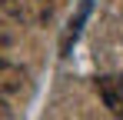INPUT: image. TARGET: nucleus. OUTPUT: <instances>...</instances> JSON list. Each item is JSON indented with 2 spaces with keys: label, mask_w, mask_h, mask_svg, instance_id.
Instances as JSON below:
<instances>
[{
  "label": "nucleus",
  "mask_w": 123,
  "mask_h": 120,
  "mask_svg": "<svg viewBox=\"0 0 123 120\" xmlns=\"http://www.w3.org/2000/svg\"><path fill=\"white\" fill-rule=\"evenodd\" d=\"M53 7H57V0H20V20L30 27H40L50 20Z\"/></svg>",
  "instance_id": "2"
},
{
  "label": "nucleus",
  "mask_w": 123,
  "mask_h": 120,
  "mask_svg": "<svg viewBox=\"0 0 123 120\" xmlns=\"http://www.w3.org/2000/svg\"><path fill=\"white\" fill-rule=\"evenodd\" d=\"M0 10L7 17H20V0H0Z\"/></svg>",
  "instance_id": "5"
},
{
  "label": "nucleus",
  "mask_w": 123,
  "mask_h": 120,
  "mask_svg": "<svg viewBox=\"0 0 123 120\" xmlns=\"http://www.w3.org/2000/svg\"><path fill=\"white\" fill-rule=\"evenodd\" d=\"M0 120H13V117H10V107H7L3 100H0Z\"/></svg>",
  "instance_id": "6"
},
{
  "label": "nucleus",
  "mask_w": 123,
  "mask_h": 120,
  "mask_svg": "<svg viewBox=\"0 0 123 120\" xmlns=\"http://www.w3.org/2000/svg\"><path fill=\"white\" fill-rule=\"evenodd\" d=\"M23 83H27V73L20 67L10 60H0V93H20Z\"/></svg>",
  "instance_id": "3"
},
{
  "label": "nucleus",
  "mask_w": 123,
  "mask_h": 120,
  "mask_svg": "<svg viewBox=\"0 0 123 120\" xmlns=\"http://www.w3.org/2000/svg\"><path fill=\"white\" fill-rule=\"evenodd\" d=\"M97 93L117 113V120H123V77H100L97 80Z\"/></svg>",
  "instance_id": "1"
},
{
  "label": "nucleus",
  "mask_w": 123,
  "mask_h": 120,
  "mask_svg": "<svg viewBox=\"0 0 123 120\" xmlns=\"http://www.w3.org/2000/svg\"><path fill=\"white\" fill-rule=\"evenodd\" d=\"M86 13H90V0H83V3H80V10H77V17L67 23V30H63V37H60V53H67V50H70V40H77V33H80V23L86 20Z\"/></svg>",
  "instance_id": "4"
}]
</instances>
